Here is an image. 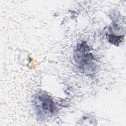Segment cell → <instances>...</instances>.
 Here are the masks:
<instances>
[{
  "label": "cell",
  "instance_id": "6da1fadb",
  "mask_svg": "<svg viewBox=\"0 0 126 126\" xmlns=\"http://www.w3.org/2000/svg\"><path fill=\"white\" fill-rule=\"evenodd\" d=\"M90 50L88 45L83 42L76 47L73 55L74 62L79 70L89 76L94 74L97 69V63Z\"/></svg>",
  "mask_w": 126,
  "mask_h": 126
},
{
  "label": "cell",
  "instance_id": "7a4b0ae2",
  "mask_svg": "<svg viewBox=\"0 0 126 126\" xmlns=\"http://www.w3.org/2000/svg\"><path fill=\"white\" fill-rule=\"evenodd\" d=\"M33 104L37 116L39 118L52 116L56 110V107L51 97L43 92L36 94L33 98Z\"/></svg>",
  "mask_w": 126,
  "mask_h": 126
}]
</instances>
